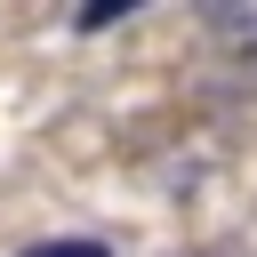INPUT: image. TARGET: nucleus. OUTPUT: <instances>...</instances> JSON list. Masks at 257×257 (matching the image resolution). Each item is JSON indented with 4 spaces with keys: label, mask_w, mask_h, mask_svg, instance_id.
<instances>
[{
    "label": "nucleus",
    "mask_w": 257,
    "mask_h": 257,
    "mask_svg": "<svg viewBox=\"0 0 257 257\" xmlns=\"http://www.w3.org/2000/svg\"><path fill=\"white\" fill-rule=\"evenodd\" d=\"M24 257H112L104 241H32Z\"/></svg>",
    "instance_id": "f03ea898"
},
{
    "label": "nucleus",
    "mask_w": 257,
    "mask_h": 257,
    "mask_svg": "<svg viewBox=\"0 0 257 257\" xmlns=\"http://www.w3.org/2000/svg\"><path fill=\"white\" fill-rule=\"evenodd\" d=\"M120 16H128V0H88L72 24H80V32H104V24H120Z\"/></svg>",
    "instance_id": "f257e3e1"
}]
</instances>
